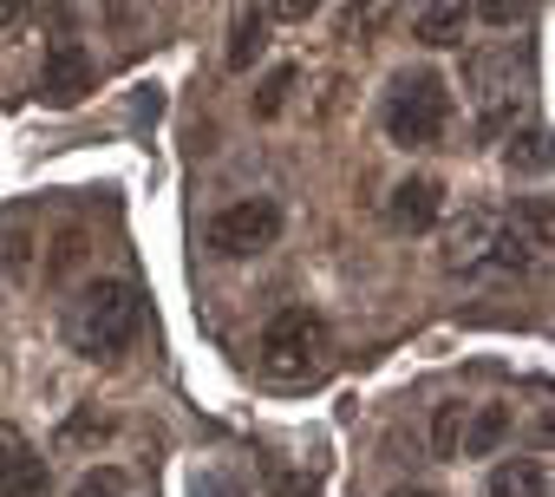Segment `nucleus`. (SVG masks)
Segmentation results:
<instances>
[{
  "label": "nucleus",
  "mask_w": 555,
  "mask_h": 497,
  "mask_svg": "<svg viewBox=\"0 0 555 497\" xmlns=\"http://www.w3.org/2000/svg\"><path fill=\"white\" fill-rule=\"evenodd\" d=\"M138 328H144V295H138V282H92V289L73 302V321H66V334H73V347H79L86 360L125 354V347L138 341Z\"/></svg>",
  "instance_id": "f257e3e1"
},
{
  "label": "nucleus",
  "mask_w": 555,
  "mask_h": 497,
  "mask_svg": "<svg viewBox=\"0 0 555 497\" xmlns=\"http://www.w3.org/2000/svg\"><path fill=\"white\" fill-rule=\"evenodd\" d=\"M451 131V86L438 73H399L386 92V138L399 151H431Z\"/></svg>",
  "instance_id": "f03ea898"
},
{
  "label": "nucleus",
  "mask_w": 555,
  "mask_h": 497,
  "mask_svg": "<svg viewBox=\"0 0 555 497\" xmlns=\"http://www.w3.org/2000/svg\"><path fill=\"white\" fill-rule=\"evenodd\" d=\"M327 347H334V334H327V321L314 308H282L255 341L268 380H314L327 367Z\"/></svg>",
  "instance_id": "7ed1b4c3"
},
{
  "label": "nucleus",
  "mask_w": 555,
  "mask_h": 497,
  "mask_svg": "<svg viewBox=\"0 0 555 497\" xmlns=\"http://www.w3.org/2000/svg\"><path fill=\"white\" fill-rule=\"evenodd\" d=\"M203 242L216 248L222 263H248V256H261V248L282 242V203H274V196H242V203L209 216Z\"/></svg>",
  "instance_id": "20e7f679"
},
{
  "label": "nucleus",
  "mask_w": 555,
  "mask_h": 497,
  "mask_svg": "<svg viewBox=\"0 0 555 497\" xmlns=\"http://www.w3.org/2000/svg\"><path fill=\"white\" fill-rule=\"evenodd\" d=\"M86 92H92V53H86V40H53L47 66H40V99L53 112H73Z\"/></svg>",
  "instance_id": "39448f33"
},
{
  "label": "nucleus",
  "mask_w": 555,
  "mask_h": 497,
  "mask_svg": "<svg viewBox=\"0 0 555 497\" xmlns=\"http://www.w3.org/2000/svg\"><path fill=\"white\" fill-rule=\"evenodd\" d=\"M0 497H47V458L14 425H0Z\"/></svg>",
  "instance_id": "423d86ee"
},
{
  "label": "nucleus",
  "mask_w": 555,
  "mask_h": 497,
  "mask_svg": "<svg viewBox=\"0 0 555 497\" xmlns=\"http://www.w3.org/2000/svg\"><path fill=\"white\" fill-rule=\"evenodd\" d=\"M438 209H444V190H438V177H405V183H392V203H386L392 229L418 235V229H431V222H438Z\"/></svg>",
  "instance_id": "0eeeda50"
},
{
  "label": "nucleus",
  "mask_w": 555,
  "mask_h": 497,
  "mask_svg": "<svg viewBox=\"0 0 555 497\" xmlns=\"http://www.w3.org/2000/svg\"><path fill=\"white\" fill-rule=\"evenodd\" d=\"M470 8H477V0H418V14H412V40H425V47H457V40H464V27L477 21Z\"/></svg>",
  "instance_id": "6e6552de"
},
{
  "label": "nucleus",
  "mask_w": 555,
  "mask_h": 497,
  "mask_svg": "<svg viewBox=\"0 0 555 497\" xmlns=\"http://www.w3.org/2000/svg\"><path fill=\"white\" fill-rule=\"evenodd\" d=\"M509 432H516L509 406H470L464 412V432H457V458H496Z\"/></svg>",
  "instance_id": "1a4fd4ad"
},
{
  "label": "nucleus",
  "mask_w": 555,
  "mask_h": 497,
  "mask_svg": "<svg viewBox=\"0 0 555 497\" xmlns=\"http://www.w3.org/2000/svg\"><path fill=\"white\" fill-rule=\"evenodd\" d=\"M483 497H548V458H503Z\"/></svg>",
  "instance_id": "9d476101"
},
{
  "label": "nucleus",
  "mask_w": 555,
  "mask_h": 497,
  "mask_svg": "<svg viewBox=\"0 0 555 497\" xmlns=\"http://www.w3.org/2000/svg\"><path fill=\"white\" fill-rule=\"evenodd\" d=\"M261 47H268V14L261 8H242L235 27H229V73H248L261 60Z\"/></svg>",
  "instance_id": "9b49d317"
},
{
  "label": "nucleus",
  "mask_w": 555,
  "mask_h": 497,
  "mask_svg": "<svg viewBox=\"0 0 555 497\" xmlns=\"http://www.w3.org/2000/svg\"><path fill=\"white\" fill-rule=\"evenodd\" d=\"M490 229H496V222L470 209V216H464V222L451 229V242H444V248H451L444 263H451V269H483V248H490Z\"/></svg>",
  "instance_id": "f8f14e48"
},
{
  "label": "nucleus",
  "mask_w": 555,
  "mask_h": 497,
  "mask_svg": "<svg viewBox=\"0 0 555 497\" xmlns=\"http://www.w3.org/2000/svg\"><path fill=\"white\" fill-rule=\"evenodd\" d=\"M509 229L542 256V248L555 242V209H548V196H516V222H509Z\"/></svg>",
  "instance_id": "ddd939ff"
},
{
  "label": "nucleus",
  "mask_w": 555,
  "mask_h": 497,
  "mask_svg": "<svg viewBox=\"0 0 555 497\" xmlns=\"http://www.w3.org/2000/svg\"><path fill=\"white\" fill-rule=\"evenodd\" d=\"M529 263H535V248H529V242H522V235H516L509 222H503V229H490V248H483V269H503V276L516 269V276H522Z\"/></svg>",
  "instance_id": "4468645a"
},
{
  "label": "nucleus",
  "mask_w": 555,
  "mask_h": 497,
  "mask_svg": "<svg viewBox=\"0 0 555 497\" xmlns=\"http://www.w3.org/2000/svg\"><path fill=\"white\" fill-rule=\"evenodd\" d=\"M503 164H509V170H522V177H542V170H548V131H542V125L516 131V138H509V151H503Z\"/></svg>",
  "instance_id": "2eb2a0df"
},
{
  "label": "nucleus",
  "mask_w": 555,
  "mask_h": 497,
  "mask_svg": "<svg viewBox=\"0 0 555 497\" xmlns=\"http://www.w3.org/2000/svg\"><path fill=\"white\" fill-rule=\"evenodd\" d=\"M399 0H347V21H340V40H373L386 21H392Z\"/></svg>",
  "instance_id": "dca6fc26"
},
{
  "label": "nucleus",
  "mask_w": 555,
  "mask_h": 497,
  "mask_svg": "<svg viewBox=\"0 0 555 497\" xmlns=\"http://www.w3.org/2000/svg\"><path fill=\"white\" fill-rule=\"evenodd\" d=\"M464 412H470L464 399H444V406L431 412V451H438V458H457V432H464Z\"/></svg>",
  "instance_id": "f3484780"
},
{
  "label": "nucleus",
  "mask_w": 555,
  "mask_h": 497,
  "mask_svg": "<svg viewBox=\"0 0 555 497\" xmlns=\"http://www.w3.org/2000/svg\"><path fill=\"white\" fill-rule=\"evenodd\" d=\"M288 92H295V66H274V73L255 86V118H282Z\"/></svg>",
  "instance_id": "a211bd4d"
},
{
  "label": "nucleus",
  "mask_w": 555,
  "mask_h": 497,
  "mask_svg": "<svg viewBox=\"0 0 555 497\" xmlns=\"http://www.w3.org/2000/svg\"><path fill=\"white\" fill-rule=\"evenodd\" d=\"M73 497H125V471L118 464H99V471H86L73 484Z\"/></svg>",
  "instance_id": "6ab92c4d"
},
{
  "label": "nucleus",
  "mask_w": 555,
  "mask_h": 497,
  "mask_svg": "<svg viewBox=\"0 0 555 497\" xmlns=\"http://www.w3.org/2000/svg\"><path fill=\"white\" fill-rule=\"evenodd\" d=\"M190 497H248V484L235 471H196L190 477Z\"/></svg>",
  "instance_id": "aec40b11"
},
{
  "label": "nucleus",
  "mask_w": 555,
  "mask_h": 497,
  "mask_svg": "<svg viewBox=\"0 0 555 497\" xmlns=\"http://www.w3.org/2000/svg\"><path fill=\"white\" fill-rule=\"evenodd\" d=\"M522 8L529 0H483V8H470V14H483L490 27H509V21H522Z\"/></svg>",
  "instance_id": "412c9836"
},
{
  "label": "nucleus",
  "mask_w": 555,
  "mask_h": 497,
  "mask_svg": "<svg viewBox=\"0 0 555 497\" xmlns=\"http://www.w3.org/2000/svg\"><path fill=\"white\" fill-rule=\"evenodd\" d=\"M27 14H34V0H0V40L21 34V27H27Z\"/></svg>",
  "instance_id": "4be33fe9"
},
{
  "label": "nucleus",
  "mask_w": 555,
  "mask_h": 497,
  "mask_svg": "<svg viewBox=\"0 0 555 497\" xmlns=\"http://www.w3.org/2000/svg\"><path fill=\"white\" fill-rule=\"evenodd\" d=\"M314 8H321V0H268V14H274V21H308Z\"/></svg>",
  "instance_id": "5701e85b"
},
{
  "label": "nucleus",
  "mask_w": 555,
  "mask_h": 497,
  "mask_svg": "<svg viewBox=\"0 0 555 497\" xmlns=\"http://www.w3.org/2000/svg\"><path fill=\"white\" fill-rule=\"evenodd\" d=\"M392 497H438V490H425V484H399Z\"/></svg>",
  "instance_id": "b1692460"
}]
</instances>
